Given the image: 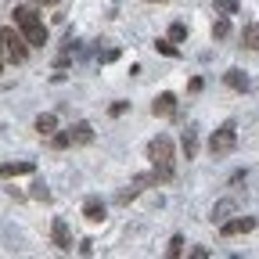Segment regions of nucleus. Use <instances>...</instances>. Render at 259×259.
Here are the masks:
<instances>
[{
	"label": "nucleus",
	"instance_id": "obj_16",
	"mask_svg": "<svg viewBox=\"0 0 259 259\" xmlns=\"http://www.w3.org/2000/svg\"><path fill=\"white\" fill-rule=\"evenodd\" d=\"M227 36H231V18L220 15V18L212 22V40H227Z\"/></svg>",
	"mask_w": 259,
	"mask_h": 259
},
{
	"label": "nucleus",
	"instance_id": "obj_8",
	"mask_svg": "<svg viewBox=\"0 0 259 259\" xmlns=\"http://www.w3.org/2000/svg\"><path fill=\"white\" fill-rule=\"evenodd\" d=\"M29 173H36V166L25 158V162H0V180L4 177H29Z\"/></svg>",
	"mask_w": 259,
	"mask_h": 259
},
{
	"label": "nucleus",
	"instance_id": "obj_19",
	"mask_svg": "<svg viewBox=\"0 0 259 259\" xmlns=\"http://www.w3.org/2000/svg\"><path fill=\"white\" fill-rule=\"evenodd\" d=\"M169 40H173V44L187 40V25H184V22H173V25H169Z\"/></svg>",
	"mask_w": 259,
	"mask_h": 259
},
{
	"label": "nucleus",
	"instance_id": "obj_7",
	"mask_svg": "<svg viewBox=\"0 0 259 259\" xmlns=\"http://www.w3.org/2000/svg\"><path fill=\"white\" fill-rule=\"evenodd\" d=\"M65 134H69V144H72V148H76V144H94V126H90V122H72Z\"/></svg>",
	"mask_w": 259,
	"mask_h": 259
},
{
	"label": "nucleus",
	"instance_id": "obj_24",
	"mask_svg": "<svg viewBox=\"0 0 259 259\" xmlns=\"http://www.w3.org/2000/svg\"><path fill=\"white\" fill-rule=\"evenodd\" d=\"M119 58V51H101V54H97V61H115Z\"/></svg>",
	"mask_w": 259,
	"mask_h": 259
},
{
	"label": "nucleus",
	"instance_id": "obj_22",
	"mask_svg": "<svg viewBox=\"0 0 259 259\" xmlns=\"http://www.w3.org/2000/svg\"><path fill=\"white\" fill-rule=\"evenodd\" d=\"M32 198H40V202H47V198H51V191H47V187H44V184L36 180V184H32Z\"/></svg>",
	"mask_w": 259,
	"mask_h": 259
},
{
	"label": "nucleus",
	"instance_id": "obj_15",
	"mask_svg": "<svg viewBox=\"0 0 259 259\" xmlns=\"http://www.w3.org/2000/svg\"><path fill=\"white\" fill-rule=\"evenodd\" d=\"M241 44H245L248 51H259V22H245V29H241Z\"/></svg>",
	"mask_w": 259,
	"mask_h": 259
},
{
	"label": "nucleus",
	"instance_id": "obj_27",
	"mask_svg": "<svg viewBox=\"0 0 259 259\" xmlns=\"http://www.w3.org/2000/svg\"><path fill=\"white\" fill-rule=\"evenodd\" d=\"M32 4H40V8H54V4H61V0H32Z\"/></svg>",
	"mask_w": 259,
	"mask_h": 259
},
{
	"label": "nucleus",
	"instance_id": "obj_5",
	"mask_svg": "<svg viewBox=\"0 0 259 259\" xmlns=\"http://www.w3.org/2000/svg\"><path fill=\"white\" fill-rule=\"evenodd\" d=\"M51 241H54L58 252H72V231L61 216H54V223H51Z\"/></svg>",
	"mask_w": 259,
	"mask_h": 259
},
{
	"label": "nucleus",
	"instance_id": "obj_13",
	"mask_svg": "<svg viewBox=\"0 0 259 259\" xmlns=\"http://www.w3.org/2000/svg\"><path fill=\"white\" fill-rule=\"evenodd\" d=\"M83 216H87L90 223H105V202H101V198H87V202H83Z\"/></svg>",
	"mask_w": 259,
	"mask_h": 259
},
{
	"label": "nucleus",
	"instance_id": "obj_3",
	"mask_svg": "<svg viewBox=\"0 0 259 259\" xmlns=\"http://www.w3.org/2000/svg\"><path fill=\"white\" fill-rule=\"evenodd\" d=\"M0 51H4V58L11 65H22L29 58V44H25L22 32H18V25H4V29H0Z\"/></svg>",
	"mask_w": 259,
	"mask_h": 259
},
{
	"label": "nucleus",
	"instance_id": "obj_25",
	"mask_svg": "<svg viewBox=\"0 0 259 259\" xmlns=\"http://www.w3.org/2000/svg\"><path fill=\"white\" fill-rule=\"evenodd\" d=\"M191 255H194V259H209V248L198 245V248H191Z\"/></svg>",
	"mask_w": 259,
	"mask_h": 259
},
{
	"label": "nucleus",
	"instance_id": "obj_4",
	"mask_svg": "<svg viewBox=\"0 0 259 259\" xmlns=\"http://www.w3.org/2000/svg\"><path fill=\"white\" fill-rule=\"evenodd\" d=\"M234 148H238V126H234V122H223L220 130H212V137H209V151H212L216 158L231 155Z\"/></svg>",
	"mask_w": 259,
	"mask_h": 259
},
{
	"label": "nucleus",
	"instance_id": "obj_10",
	"mask_svg": "<svg viewBox=\"0 0 259 259\" xmlns=\"http://www.w3.org/2000/svg\"><path fill=\"white\" fill-rule=\"evenodd\" d=\"M238 212V202L234 198H220L216 205H212V223H223V220H231Z\"/></svg>",
	"mask_w": 259,
	"mask_h": 259
},
{
	"label": "nucleus",
	"instance_id": "obj_14",
	"mask_svg": "<svg viewBox=\"0 0 259 259\" xmlns=\"http://www.w3.org/2000/svg\"><path fill=\"white\" fill-rule=\"evenodd\" d=\"M223 83L231 87V90H248V76H245L241 69H227V72H223Z\"/></svg>",
	"mask_w": 259,
	"mask_h": 259
},
{
	"label": "nucleus",
	"instance_id": "obj_21",
	"mask_svg": "<svg viewBox=\"0 0 259 259\" xmlns=\"http://www.w3.org/2000/svg\"><path fill=\"white\" fill-rule=\"evenodd\" d=\"M137 191H141V184H137V187H130V191H119V194H115V202H119V205L134 202V198H137Z\"/></svg>",
	"mask_w": 259,
	"mask_h": 259
},
{
	"label": "nucleus",
	"instance_id": "obj_12",
	"mask_svg": "<svg viewBox=\"0 0 259 259\" xmlns=\"http://www.w3.org/2000/svg\"><path fill=\"white\" fill-rule=\"evenodd\" d=\"M32 130H36L40 137H51L54 130H58V115H54V112H44V115H36V122H32Z\"/></svg>",
	"mask_w": 259,
	"mask_h": 259
},
{
	"label": "nucleus",
	"instance_id": "obj_23",
	"mask_svg": "<svg viewBox=\"0 0 259 259\" xmlns=\"http://www.w3.org/2000/svg\"><path fill=\"white\" fill-rule=\"evenodd\" d=\"M126 108H130V105H126V101H115V105H112V108H108V112H112V115H115V119H119V115H126Z\"/></svg>",
	"mask_w": 259,
	"mask_h": 259
},
{
	"label": "nucleus",
	"instance_id": "obj_18",
	"mask_svg": "<svg viewBox=\"0 0 259 259\" xmlns=\"http://www.w3.org/2000/svg\"><path fill=\"white\" fill-rule=\"evenodd\" d=\"M166 255H169V259H180V255H184V238H180V234H177V238H169Z\"/></svg>",
	"mask_w": 259,
	"mask_h": 259
},
{
	"label": "nucleus",
	"instance_id": "obj_26",
	"mask_svg": "<svg viewBox=\"0 0 259 259\" xmlns=\"http://www.w3.org/2000/svg\"><path fill=\"white\" fill-rule=\"evenodd\" d=\"M79 252L83 255H94V241H79Z\"/></svg>",
	"mask_w": 259,
	"mask_h": 259
},
{
	"label": "nucleus",
	"instance_id": "obj_9",
	"mask_svg": "<svg viewBox=\"0 0 259 259\" xmlns=\"http://www.w3.org/2000/svg\"><path fill=\"white\" fill-rule=\"evenodd\" d=\"M151 112L162 115V119H173V115H177V97H173V94H158L155 105H151Z\"/></svg>",
	"mask_w": 259,
	"mask_h": 259
},
{
	"label": "nucleus",
	"instance_id": "obj_11",
	"mask_svg": "<svg viewBox=\"0 0 259 259\" xmlns=\"http://www.w3.org/2000/svg\"><path fill=\"white\" fill-rule=\"evenodd\" d=\"M180 148H184V158H187V162H191L194 155H198V130H194V126H187V130H184Z\"/></svg>",
	"mask_w": 259,
	"mask_h": 259
},
{
	"label": "nucleus",
	"instance_id": "obj_1",
	"mask_svg": "<svg viewBox=\"0 0 259 259\" xmlns=\"http://www.w3.org/2000/svg\"><path fill=\"white\" fill-rule=\"evenodd\" d=\"M148 158H151V169H155V177H158L162 184L177 177V151H173V137H169V134L151 137V144H148Z\"/></svg>",
	"mask_w": 259,
	"mask_h": 259
},
{
	"label": "nucleus",
	"instance_id": "obj_20",
	"mask_svg": "<svg viewBox=\"0 0 259 259\" xmlns=\"http://www.w3.org/2000/svg\"><path fill=\"white\" fill-rule=\"evenodd\" d=\"M216 11L220 15H238V0H216Z\"/></svg>",
	"mask_w": 259,
	"mask_h": 259
},
{
	"label": "nucleus",
	"instance_id": "obj_28",
	"mask_svg": "<svg viewBox=\"0 0 259 259\" xmlns=\"http://www.w3.org/2000/svg\"><path fill=\"white\" fill-rule=\"evenodd\" d=\"M4 61H8V58H4V51H0V76H4Z\"/></svg>",
	"mask_w": 259,
	"mask_h": 259
},
{
	"label": "nucleus",
	"instance_id": "obj_6",
	"mask_svg": "<svg viewBox=\"0 0 259 259\" xmlns=\"http://www.w3.org/2000/svg\"><path fill=\"white\" fill-rule=\"evenodd\" d=\"M252 227H255L252 216H231V220L220 223V234H223V238H238V234H248Z\"/></svg>",
	"mask_w": 259,
	"mask_h": 259
},
{
	"label": "nucleus",
	"instance_id": "obj_17",
	"mask_svg": "<svg viewBox=\"0 0 259 259\" xmlns=\"http://www.w3.org/2000/svg\"><path fill=\"white\" fill-rule=\"evenodd\" d=\"M155 51H158V54H166V58H180V47H177L169 36H166V40H155Z\"/></svg>",
	"mask_w": 259,
	"mask_h": 259
},
{
	"label": "nucleus",
	"instance_id": "obj_2",
	"mask_svg": "<svg viewBox=\"0 0 259 259\" xmlns=\"http://www.w3.org/2000/svg\"><path fill=\"white\" fill-rule=\"evenodd\" d=\"M11 18H15V25H18V32L25 36L29 47H44L47 44V25H44V18L32 11V8H15Z\"/></svg>",
	"mask_w": 259,
	"mask_h": 259
}]
</instances>
